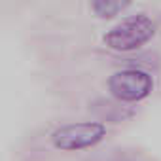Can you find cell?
I'll return each mask as SVG.
<instances>
[{
    "label": "cell",
    "instance_id": "obj_2",
    "mask_svg": "<svg viewBox=\"0 0 161 161\" xmlns=\"http://www.w3.org/2000/svg\"><path fill=\"white\" fill-rule=\"evenodd\" d=\"M108 91L119 103H136L146 99L153 89V78L140 66H127L116 70L108 78Z\"/></svg>",
    "mask_w": 161,
    "mask_h": 161
},
{
    "label": "cell",
    "instance_id": "obj_5",
    "mask_svg": "<svg viewBox=\"0 0 161 161\" xmlns=\"http://www.w3.org/2000/svg\"><path fill=\"white\" fill-rule=\"evenodd\" d=\"M125 8H129L127 0H95L91 2V10L97 17L108 19V17H116L119 12H123Z\"/></svg>",
    "mask_w": 161,
    "mask_h": 161
},
{
    "label": "cell",
    "instance_id": "obj_4",
    "mask_svg": "<svg viewBox=\"0 0 161 161\" xmlns=\"http://www.w3.org/2000/svg\"><path fill=\"white\" fill-rule=\"evenodd\" d=\"M91 110L101 118V119H106V121H123L125 118H131L133 116V110L127 108L123 103L119 101H106V99H99L91 104Z\"/></svg>",
    "mask_w": 161,
    "mask_h": 161
},
{
    "label": "cell",
    "instance_id": "obj_3",
    "mask_svg": "<svg viewBox=\"0 0 161 161\" xmlns=\"http://www.w3.org/2000/svg\"><path fill=\"white\" fill-rule=\"evenodd\" d=\"M106 136V125L103 121H76L57 127L51 133V144L63 152L84 150L99 144Z\"/></svg>",
    "mask_w": 161,
    "mask_h": 161
},
{
    "label": "cell",
    "instance_id": "obj_1",
    "mask_svg": "<svg viewBox=\"0 0 161 161\" xmlns=\"http://www.w3.org/2000/svg\"><path fill=\"white\" fill-rule=\"evenodd\" d=\"M155 34V23L146 14H135L114 25L103 38L104 46L114 51H135Z\"/></svg>",
    "mask_w": 161,
    "mask_h": 161
}]
</instances>
